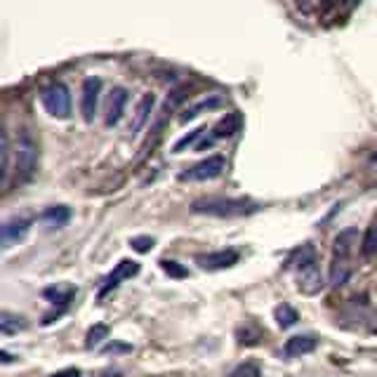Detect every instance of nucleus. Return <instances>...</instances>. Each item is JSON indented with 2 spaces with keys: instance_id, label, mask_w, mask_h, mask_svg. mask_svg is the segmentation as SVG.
I'll use <instances>...</instances> for the list:
<instances>
[{
  "instance_id": "nucleus-1",
  "label": "nucleus",
  "mask_w": 377,
  "mask_h": 377,
  "mask_svg": "<svg viewBox=\"0 0 377 377\" xmlns=\"http://www.w3.org/2000/svg\"><path fill=\"white\" fill-rule=\"evenodd\" d=\"M290 264L297 267V288L309 297L319 295L323 286H326V279H323L321 267H319V262H316L314 246H304L300 253L293 255Z\"/></svg>"
},
{
  "instance_id": "nucleus-2",
  "label": "nucleus",
  "mask_w": 377,
  "mask_h": 377,
  "mask_svg": "<svg viewBox=\"0 0 377 377\" xmlns=\"http://www.w3.org/2000/svg\"><path fill=\"white\" fill-rule=\"evenodd\" d=\"M191 210L198 215L210 217H224V220H234V217H246L260 210V205L248 201V198H201L191 205Z\"/></svg>"
},
{
  "instance_id": "nucleus-3",
  "label": "nucleus",
  "mask_w": 377,
  "mask_h": 377,
  "mask_svg": "<svg viewBox=\"0 0 377 377\" xmlns=\"http://www.w3.org/2000/svg\"><path fill=\"white\" fill-rule=\"evenodd\" d=\"M359 241V231L345 229L340 231L333 246V267H330V283L333 286H342L352 276V255Z\"/></svg>"
},
{
  "instance_id": "nucleus-4",
  "label": "nucleus",
  "mask_w": 377,
  "mask_h": 377,
  "mask_svg": "<svg viewBox=\"0 0 377 377\" xmlns=\"http://www.w3.org/2000/svg\"><path fill=\"white\" fill-rule=\"evenodd\" d=\"M36 168H38V147L33 142L31 132H22L19 137V144H17V154H15V177H17V184H26L33 180L36 175Z\"/></svg>"
},
{
  "instance_id": "nucleus-5",
  "label": "nucleus",
  "mask_w": 377,
  "mask_h": 377,
  "mask_svg": "<svg viewBox=\"0 0 377 377\" xmlns=\"http://www.w3.org/2000/svg\"><path fill=\"white\" fill-rule=\"evenodd\" d=\"M41 104H43V109L55 118H69L71 109H74V104H71V92L64 83L48 85L41 95Z\"/></svg>"
},
{
  "instance_id": "nucleus-6",
  "label": "nucleus",
  "mask_w": 377,
  "mask_h": 377,
  "mask_svg": "<svg viewBox=\"0 0 377 377\" xmlns=\"http://www.w3.org/2000/svg\"><path fill=\"white\" fill-rule=\"evenodd\" d=\"M224 168H227V161H224V156H208L205 161L196 163L194 168L184 170L180 175V182H208V180H215V177H220L224 173Z\"/></svg>"
},
{
  "instance_id": "nucleus-7",
  "label": "nucleus",
  "mask_w": 377,
  "mask_h": 377,
  "mask_svg": "<svg viewBox=\"0 0 377 377\" xmlns=\"http://www.w3.org/2000/svg\"><path fill=\"white\" fill-rule=\"evenodd\" d=\"M78 290L71 286V283H57V286H48L43 290V297L48 302L55 304V312H52V316H48L45 319V323H50L52 319H59L64 312H66V307L71 304V300L76 297Z\"/></svg>"
},
{
  "instance_id": "nucleus-8",
  "label": "nucleus",
  "mask_w": 377,
  "mask_h": 377,
  "mask_svg": "<svg viewBox=\"0 0 377 377\" xmlns=\"http://www.w3.org/2000/svg\"><path fill=\"white\" fill-rule=\"evenodd\" d=\"M137 274H140V264L132 262V260H123V262L118 264V267L107 276V279H104L102 288H99V302H104V300L109 297L111 290H116L123 281H130L132 276H137Z\"/></svg>"
},
{
  "instance_id": "nucleus-9",
  "label": "nucleus",
  "mask_w": 377,
  "mask_h": 377,
  "mask_svg": "<svg viewBox=\"0 0 377 377\" xmlns=\"http://www.w3.org/2000/svg\"><path fill=\"white\" fill-rule=\"evenodd\" d=\"M99 95H102V78H85L83 81V99H81V114L85 118V123H92L97 116L99 107Z\"/></svg>"
},
{
  "instance_id": "nucleus-10",
  "label": "nucleus",
  "mask_w": 377,
  "mask_h": 377,
  "mask_svg": "<svg viewBox=\"0 0 377 377\" xmlns=\"http://www.w3.org/2000/svg\"><path fill=\"white\" fill-rule=\"evenodd\" d=\"M31 229V220L29 217H12L3 224V229H0V246L3 250L12 248L15 243H22L26 234H29Z\"/></svg>"
},
{
  "instance_id": "nucleus-11",
  "label": "nucleus",
  "mask_w": 377,
  "mask_h": 377,
  "mask_svg": "<svg viewBox=\"0 0 377 377\" xmlns=\"http://www.w3.org/2000/svg\"><path fill=\"white\" fill-rule=\"evenodd\" d=\"M128 99H130V92L116 85L114 90L109 92V104H107V128H114V125L121 123V118L125 114V107H128Z\"/></svg>"
},
{
  "instance_id": "nucleus-12",
  "label": "nucleus",
  "mask_w": 377,
  "mask_h": 377,
  "mask_svg": "<svg viewBox=\"0 0 377 377\" xmlns=\"http://www.w3.org/2000/svg\"><path fill=\"white\" fill-rule=\"evenodd\" d=\"M238 262V253L236 250H217V253H208V255H198L196 264L205 271H220V269H229Z\"/></svg>"
},
{
  "instance_id": "nucleus-13",
  "label": "nucleus",
  "mask_w": 377,
  "mask_h": 377,
  "mask_svg": "<svg viewBox=\"0 0 377 377\" xmlns=\"http://www.w3.org/2000/svg\"><path fill=\"white\" fill-rule=\"evenodd\" d=\"M154 109H156V97H154V92H147V95L140 99V104H137L135 116H132V123H130V135L132 137L140 135V132L147 128V123L151 121Z\"/></svg>"
},
{
  "instance_id": "nucleus-14",
  "label": "nucleus",
  "mask_w": 377,
  "mask_h": 377,
  "mask_svg": "<svg viewBox=\"0 0 377 377\" xmlns=\"http://www.w3.org/2000/svg\"><path fill=\"white\" fill-rule=\"evenodd\" d=\"M319 347V337L316 335H295L290 337V340L286 342V356H290V359H297V356H307L312 354L314 349Z\"/></svg>"
},
{
  "instance_id": "nucleus-15",
  "label": "nucleus",
  "mask_w": 377,
  "mask_h": 377,
  "mask_svg": "<svg viewBox=\"0 0 377 377\" xmlns=\"http://www.w3.org/2000/svg\"><path fill=\"white\" fill-rule=\"evenodd\" d=\"M189 85H180V88L170 90L168 97H165V104H163V111H161V118H158V128H163V123L168 121V114H175L177 109L184 104V99L189 95Z\"/></svg>"
},
{
  "instance_id": "nucleus-16",
  "label": "nucleus",
  "mask_w": 377,
  "mask_h": 377,
  "mask_svg": "<svg viewBox=\"0 0 377 377\" xmlns=\"http://www.w3.org/2000/svg\"><path fill=\"white\" fill-rule=\"evenodd\" d=\"M238 130H241V114H229L215 125L213 132H210V137H213L215 142L217 140H229V137H234Z\"/></svg>"
},
{
  "instance_id": "nucleus-17",
  "label": "nucleus",
  "mask_w": 377,
  "mask_h": 377,
  "mask_svg": "<svg viewBox=\"0 0 377 377\" xmlns=\"http://www.w3.org/2000/svg\"><path fill=\"white\" fill-rule=\"evenodd\" d=\"M71 220V210L66 208V205H52V208L43 210L41 213V222L45 224V227H66Z\"/></svg>"
},
{
  "instance_id": "nucleus-18",
  "label": "nucleus",
  "mask_w": 377,
  "mask_h": 377,
  "mask_svg": "<svg viewBox=\"0 0 377 377\" xmlns=\"http://www.w3.org/2000/svg\"><path fill=\"white\" fill-rule=\"evenodd\" d=\"M224 104V97L222 95H213V97H208V99H203V102H198L194 104L191 109H187L182 114V121H194V118L198 114H203V111H213V109H220Z\"/></svg>"
},
{
  "instance_id": "nucleus-19",
  "label": "nucleus",
  "mask_w": 377,
  "mask_h": 377,
  "mask_svg": "<svg viewBox=\"0 0 377 377\" xmlns=\"http://www.w3.org/2000/svg\"><path fill=\"white\" fill-rule=\"evenodd\" d=\"M10 177V140H8V130L0 132V184H8Z\"/></svg>"
},
{
  "instance_id": "nucleus-20",
  "label": "nucleus",
  "mask_w": 377,
  "mask_h": 377,
  "mask_svg": "<svg viewBox=\"0 0 377 377\" xmlns=\"http://www.w3.org/2000/svg\"><path fill=\"white\" fill-rule=\"evenodd\" d=\"M29 323H26L24 316H15V314H10V312H5V314H0V333L3 335H17L19 330H24Z\"/></svg>"
},
{
  "instance_id": "nucleus-21",
  "label": "nucleus",
  "mask_w": 377,
  "mask_h": 377,
  "mask_svg": "<svg viewBox=\"0 0 377 377\" xmlns=\"http://www.w3.org/2000/svg\"><path fill=\"white\" fill-rule=\"evenodd\" d=\"M361 255L363 257H373L377 255V220H373V224L368 227V231L363 234L361 241Z\"/></svg>"
},
{
  "instance_id": "nucleus-22",
  "label": "nucleus",
  "mask_w": 377,
  "mask_h": 377,
  "mask_svg": "<svg viewBox=\"0 0 377 377\" xmlns=\"http://www.w3.org/2000/svg\"><path fill=\"white\" fill-rule=\"evenodd\" d=\"M276 321H279L281 328H290L300 321V314H297L295 307H290V304H279V307H276Z\"/></svg>"
},
{
  "instance_id": "nucleus-23",
  "label": "nucleus",
  "mask_w": 377,
  "mask_h": 377,
  "mask_svg": "<svg viewBox=\"0 0 377 377\" xmlns=\"http://www.w3.org/2000/svg\"><path fill=\"white\" fill-rule=\"evenodd\" d=\"M107 335H109V326H107V323H97V326H92V328H90L88 337H85V347H88V349H95Z\"/></svg>"
},
{
  "instance_id": "nucleus-24",
  "label": "nucleus",
  "mask_w": 377,
  "mask_h": 377,
  "mask_svg": "<svg viewBox=\"0 0 377 377\" xmlns=\"http://www.w3.org/2000/svg\"><path fill=\"white\" fill-rule=\"evenodd\" d=\"M227 377H262V370L257 363L248 361V363H241V366H236Z\"/></svg>"
},
{
  "instance_id": "nucleus-25",
  "label": "nucleus",
  "mask_w": 377,
  "mask_h": 377,
  "mask_svg": "<svg viewBox=\"0 0 377 377\" xmlns=\"http://www.w3.org/2000/svg\"><path fill=\"white\" fill-rule=\"evenodd\" d=\"M154 246H156V238H151V236H137L130 241V248L137 250V253H149Z\"/></svg>"
},
{
  "instance_id": "nucleus-26",
  "label": "nucleus",
  "mask_w": 377,
  "mask_h": 377,
  "mask_svg": "<svg viewBox=\"0 0 377 377\" xmlns=\"http://www.w3.org/2000/svg\"><path fill=\"white\" fill-rule=\"evenodd\" d=\"M161 267L168 271L170 276H173V279H187L189 276V271L182 267V264H177V262H168V260H163L161 262Z\"/></svg>"
},
{
  "instance_id": "nucleus-27",
  "label": "nucleus",
  "mask_w": 377,
  "mask_h": 377,
  "mask_svg": "<svg viewBox=\"0 0 377 377\" xmlns=\"http://www.w3.org/2000/svg\"><path fill=\"white\" fill-rule=\"evenodd\" d=\"M104 352L107 354H130V352H135V347L128 345V342H111V345L104 347Z\"/></svg>"
},
{
  "instance_id": "nucleus-28",
  "label": "nucleus",
  "mask_w": 377,
  "mask_h": 377,
  "mask_svg": "<svg viewBox=\"0 0 377 377\" xmlns=\"http://www.w3.org/2000/svg\"><path fill=\"white\" fill-rule=\"evenodd\" d=\"M203 132H205V128H196L194 132H191V135H187V137H184V140H180V142L175 144V151H184V149L189 147V144H194V142L198 140V137L203 135Z\"/></svg>"
},
{
  "instance_id": "nucleus-29",
  "label": "nucleus",
  "mask_w": 377,
  "mask_h": 377,
  "mask_svg": "<svg viewBox=\"0 0 377 377\" xmlns=\"http://www.w3.org/2000/svg\"><path fill=\"white\" fill-rule=\"evenodd\" d=\"M50 377H83V375L78 373L76 368H69V370H62V373H57V375H50Z\"/></svg>"
},
{
  "instance_id": "nucleus-30",
  "label": "nucleus",
  "mask_w": 377,
  "mask_h": 377,
  "mask_svg": "<svg viewBox=\"0 0 377 377\" xmlns=\"http://www.w3.org/2000/svg\"><path fill=\"white\" fill-rule=\"evenodd\" d=\"M368 328H370V333L377 335V314L373 316V321H370V326H368Z\"/></svg>"
},
{
  "instance_id": "nucleus-31",
  "label": "nucleus",
  "mask_w": 377,
  "mask_h": 377,
  "mask_svg": "<svg viewBox=\"0 0 377 377\" xmlns=\"http://www.w3.org/2000/svg\"><path fill=\"white\" fill-rule=\"evenodd\" d=\"M373 161H375V163H377V154H375V156H373Z\"/></svg>"
},
{
  "instance_id": "nucleus-32",
  "label": "nucleus",
  "mask_w": 377,
  "mask_h": 377,
  "mask_svg": "<svg viewBox=\"0 0 377 377\" xmlns=\"http://www.w3.org/2000/svg\"><path fill=\"white\" fill-rule=\"evenodd\" d=\"M349 3H359V0H349Z\"/></svg>"
}]
</instances>
